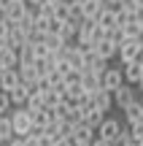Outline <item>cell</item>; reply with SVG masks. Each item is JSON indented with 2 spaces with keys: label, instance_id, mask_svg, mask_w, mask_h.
Returning <instances> with one entry per match:
<instances>
[{
  "label": "cell",
  "instance_id": "cell-17",
  "mask_svg": "<svg viewBox=\"0 0 143 146\" xmlns=\"http://www.w3.org/2000/svg\"><path fill=\"white\" fill-rule=\"evenodd\" d=\"M16 84H19V70H16V68H5L3 73H0V89L8 92V89L16 87Z\"/></svg>",
  "mask_w": 143,
  "mask_h": 146
},
{
  "label": "cell",
  "instance_id": "cell-11",
  "mask_svg": "<svg viewBox=\"0 0 143 146\" xmlns=\"http://www.w3.org/2000/svg\"><path fill=\"white\" fill-rule=\"evenodd\" d=\"M116 49L119 46H116V43H111L108 38H103V41L95 43V54H97V57H103V60H108V62L116 57Z\"/></svg>",
  "mask_w": 143,
  "mask_h": 146
},
{
  "label": "cell",
  "instance_id": "cell-25",
  "mask_svg": "<svg viewBox=\"0 0 143 146\" xmlns=\"http://www.w3.org/2000/svg\"><path fill=\"white\" fill-rule=\"evenodd\" d=\"M54 146H73V138H57Z\"/></svg>",
  "mask_w": 143,
  "mask_h": 146
},
{
  "label": "cell",
  "instance_id": "cell-33",
  "mask_svg": "<svg viewBox=\"0 0 143 146\" xmlns=\"http://www.w3.org/2000/svg\"><path fill=\"white\" fill-rule=\"evenodd\" d=\"M3 46H5V41H0V49H3Z\"/></svg>",
  "mask_w": 143,
  "mask_h": 146
},
{
  "label": "cell",
  "instance_id": "cell-23",
  "mask_svg": "<svg viewBox=\"0 0 143 146\" xmlns=\"http://www.w3.org/2000/svg\"><path fill=\"white\" fill-rule=\"evenodd\" d=\"M14 106H11V98H8V92L5 89H0V114H5V111H11Z\"/></svg>",
  "mask_w": 143,
  "mask_h": 146
},
{
  "label": "cell",
  "instance_id": "cell-4",
  "mask_svg": "<svg viewBox=\"0 0 143 146\" xmlns=\"http://www.w3.org/2000/svg\"><path fill=\"white\" fill-rule=\"evenodd\" d=\"M111 95H113V106H116V108L122 111L127 103L138 100V87H135V84H127V81H122V84H119V87L113 89Z\"/></svg>",
  "mask_w": 143,
  "mask_h": 146
},
{
  "label": "cell",
  "instance_id": "cell-1",
  "mask_svg": "<svg viewBox=\"0 0 143 146\" xmlns=\"http://www.w3.org/2000/svg\"><path fill=\"white\" fill-rule=\"evenodd\" d=\"M11 116V127H14V135H27V133L32 130V116H30V111L24 108V106H16V111L14 114H8Z\"/></svg>",
  "mask_w": 143,
  "mask_h": 146
},
{
  "label": "cell",
  "instance_id": "cell-20",
  "mask_svg": "<svg viewBox=\"0 0 143 146\" xmlns=\"http://www.w3.org/2000/svg\"><path fill=\"white\" fill-rule=\"evenodd\" d=\"M14 138V127H11V116L8 114H0V141H11Z\"/></svg>",
  "mask_w": 143,
  "mask_h": 146
},
{
  "label": "cell",
  "instance_id": "cell-21",
  "mask_svg": "<svg viewBox=\"0 0 143 146\" xmlns=\"http://www.w3.org/2000/svg\"><path fill=\"white\" fill-rule=\"evenodd\" d=\"M43 43L49 46V52H59V49L65 46V41L57 35V33H46V35H43Z\"/></svg>",
  "mask_w": 143,
  "mask_h": 146
},
{
  "label": "cell",
  "instance_id": "cell-29",
  "mask_svg": "<svg viewBox=\"0 0 143 146\" xmlns=\"http://www.w3.org/2000/svg\"><path fill=\"white\" fill-rule=\"evenodd\" d=\"M138 62H143V49H140V54H138Z\"/></svg>",
  "mask_w": 143,
  "mask_h": 146
},
{
  "label": "cell",
  "instance_id": "cell-16",
  "mask_svg": "<svg viewBox=\"0 0 143 146\" xmlns=\"http://www.w3.org/2000/svg\"><path fill=\"white\" fill-rule=\"evenodd\" d=\"M19 65V57H16V49H11V46H3L0 49V68H16Z\"/></svg>",
  "mask_w": 143,
  "mask_h": 146
},
{
  "label": "cell",
  "instance_id": "cell-28",
  "mask_svg": "<svg viewBox=\"0 0 143 146\" xmlns=\"http://www.w3.org/2000/svg\"><path fill=\"white\" fill-rule=\"evenodd\" d=\"M24 3H27V5H38L41 0H24Z\"/></svg>",
  "mask_w": 143,
  "mask_h": 146
},
{
  "label": "cell",
  "instance_id": "cell-3",
  "mask_svg": "<svg viewBox=\"0 0 143 146\" xmlns=\"http://www.w3.org/2000/svg\"><path fill=\"white\" fill-rule=\"evenodd\" d=\"M140 49H143V38H124V41L119 43V49H116L119 62H130V60H138Z\"/></svg>",
  "mask_w": 143,
  "mask_h": 146
},
{
  "label": "cell",
  "instance_id": "cell-15",
  "mask_svg": "<svg viewBox=\"0 0 143 146\" xmlns=\"http://www.w3.org/2000/svg\"><path fill=\"white\" fill-rule=\"evenodd\" d=\"M41 95H43V106H57V103H62V84H59V87H43Z\"/></svg>",
  "mask_w": 143,
  "mask_h": 146
},
{
  "label": "cell",
  "instance_id": "cell-8",
  "mask_svg": "<svg viewBox=\"0 0 143 146\" xmlns=\"http://www.w3.org/2000/svg\"><path fill=\"white\" fill-rule=\"evenodd\" d=\"M95 22H97L100 27H105V30L116 27V25H119V22H116V5H113V8H111V5H103L100 14L95 16Z\"/></svg>",
  "mask_w": 143,
  "mask_h": 146
},
{
  "label": "cell",
  "instance_id": "cell-5",
  "mask_svg": "<svg viewBox=\"0 0 143 146\" xmlns=\"http://www.w3.org/2000/svg\"><path fill=\"white\" fill-rule=\"evenodd\" d=\"M122 81H124V76H122V62H119L116 68H111V65H108V68L103 70V76H100L103 89H108V92H113V89H116Z\"/></svg>",
  "mask_w": 143,
  "mask_h": 146
},
{
  "label": "cell",
  "instance_id": "cell-27",
  "mask_svg": "<svg viewBox=\"0 0 143 146\" xmlns=\"http://www.w3.org/2000/svg\"><path fill=\"white\" fill-rule=\"evenodd\" d=\"M100 3H103V5H111V8H113V5H119V0H100Z\"/></svg>",
  "mask_w": 143,
  "mask_h": 146
},
{
  "label": "cell",
  "instance_id": "cell-19",
  "mask_svg": "<svg viewBox=\"0 0 143 146\" xmlns=\"http://www.w3.org/2000/svg\"><path fill=\"white\" fill-rule=\"evenodd\" d=\"M16 57H19V65H32V62H35V54H32L30 41H24L19 49H16Z\"/></svg>",
  "mask_w": 143,
  "mask_h": 146
},
{
  "label": "cell",
  "instance_id": "cell-9",
  "mask_svg": "<svg viewBox=\"0 0 143 146\" xmlns=\"http://www.w3.org/2000/svg\"><path fill=\"white\" fill-rule=\"evenodd\" d=\"M81 89H84L86 95H95L97 89H103V84H100V76H95L92 70H81Z\"/></svg>",
  "mask_w": 143,
  "mask_h": 146
},
{
  "label": "cell",
  "instance_id": "cell-18",
  "mask_svg": "<svg viewBox=\"0 0 143 146\" xmlns=\"http://www.w3.org/2000/svg\"><path fill=\"white\" fill-rule=\"evenodd\" d=\"M100 8H103L100 0H81V19H95Z\"/></svg>",
  "mask_w": 143,
  "mask_h": 146
},
{
  "label": "cell",
  "instance_id": "cell-12",
  "mask_svg": "<svg viewBox=\"0 0 143 146\" xmlns=\"http://www.w3.org/2000/svg\"><path fill=\"white\" fill-rule=\"evenodd\" d=\"M92 103H95L100 111H105V114H108V111L113 108V95L108 92V89H97V92L92 95Z\"/></svg>",
  "mask_w": 143,
  "mask_h": 146
},
{
  "label": "cell",
  "instance_id": "cell-26",
  "mask_svg": "<svg viewBox=\"0 0 143 146\" xmlns=\"http://www.w3.org/2000/svg\"><path fill=\"white\" fill-rule=\"evenodd\" d=\"M3 146H24V143H22V138H19V135H14L11 141H5Z\"/></svg>",
  "mask_w": 143,
  "mask_h": 146
},
{
  "label": "cell",
  "instance_id": "cell-22",
  "mask_svg": "<svg viewBox=\"0 0 143 146\" xmlns=\"http://www.w3.org/2000/svg\"><path fill=\"white\" fill-rule=\"evenodd\" d=\"M32 46V54H35V60H46V54H49V46L43 41H35V43H30Z\"/></svg>",
  "mask_w": 143,
  "mask_h": 146
},
{
  "label": "cell",
  "instance_id": "cell-30",
  "mask_svg": "<svg viewBox=\"0 0 143 146\" xmlns=\"http://www.w3.org/2000/svg\"><path fill=\"white\" fill-rule=\"evenodd\" d=\"M138 100H140V106H143V92H140V95H138Z\"/></svg>",
  "mask_w": 143,
  "mask_h": 146
},
{
  "label": "cell",
  "instance_id": "cell-6",
  "mask_svg": "<svg viewBox=\"0 0 143 146\" xmlns=\"http://www.w3.org/2000/svg\"><path fill=\"white\" fill-rule=\"evenodd\" d=\"M70 138H73V143H89L92 138H95V127L78 119L73 125V130H70Z\"/></svg>",
  "mask_w": 143,
  "mask_h": 146
},
{
  "label": "cell",
  "instance_id": "cell-2",
  "mask_svg": "<svg viewBox=\"0 0 143 146\" xmlns=\"http://www.w3.org/2000/svg\"><path fill=\"white\" fill-rule=\"evenodd\" d=\"M119 133H122V122L113 119V116H103V122L97 125L95 135L103 138V141H108V143H113V141L119 138Z\"/></svg>",
  "mask_w": 143,
  "mask_h": 146
},
{
  "label": "cell",
  "instance_id": "cell-13",
  "mask_svg": "<svg viewBox=\"0 0 143 146\" xmlns=\"http://www.w3.org/2000/svg\"><path fill=\"white\" fill-rule=\"evenodd\" d=\"M27 95H30V87H27L24 81H19V84H16V87H11V89H8V98H11V106H24Z\"/></svg>",
  "mask_w": 143,
  "mask_h": 146
},
{
  "label": "cell",
  "instance_id": "cell-31",
  "mask_svg": "<svg viewBox=\"0 0 143 146\" xmlns=\"http://www.w3.org/2000/svg\"><path fill=\"white\" fill-rule=\"evenodd\" d=\"M73 146H89V143H73Z\"/></svg>",
  "mask_w": 143,
  "mask_h": 146
},
{
  "label": "cell",
  "instance_id": "cell-7",
  "mask_svg": "<svg viewBox=\"0 0 143 146\" xmlns=\"http://www.w3.org/2000/svg\"><path fill=\"white\" fill-rule=\"evenodd\" d=\"M122 76L127 84H138L143 78V65L138 60H130V62H122Z\"/></svg>",
  "mask_w": 143,
  "mask_h": 146
},
{
  "label": "cell",
  "instance_id": "cell-10",
  "mask_svg": "<svg viewBox=\"0 0 143 146\" xmlns=\"http://www.w3.org/2000/svg\"><path fill=\"white\" fill-rule=\"evenodd\" d=\"M24 11H27V3H24V0H11V3L5 5V19L14 25V22H19L22 16H24Z\"/></svg>",
  "mask_w": 143,
  "mask_h": 146
},
{
  "label": "cell",
  "instance_id": "cell-14",
  "mask_svg": "<svg viewBox=\"0 0 143 146\" xmlns=\"http://www.w3.org/2000/svg\"><path fill=\"white\" fill-rule=\"evenodd\" d=\"M122 111H124V122H127V125H132V122L143 119V106H140V100H132V103H127Z\"/></svg>",
  "mask_w": 143,
  "mask_h": 146
},
{
  "label": "cell",
  "instance_id": "cell-24",
  "mask_svg": "<svg viewBox=\"0 0 143 146\" xmlns=\"http://www.w3.org/2000/svg\"><path fill=\"white\" fill-rule=\"evenodd\" d=\"M22 143H24V146H41L38 133H27V135H22Z\"/></svg>",
  "mask_w": 143,
  "mask_h": 146
},
{
  "label": "cell",
  "instance_id": "cell-32",
  "mask_svg": "<svg viewBox=\"0 0 143 146\" xmlns=\"http://www.w3.org/2000/svg\"><path fill=\"white\" fill-rule=\"evenodd\" d=\"M135 146H143V138H140V141H138V143H135Z\"/></svg>",
  "mask_w": 143,
  "mask_h": 146
}]
</instances>
